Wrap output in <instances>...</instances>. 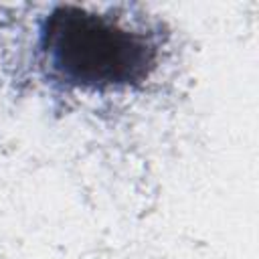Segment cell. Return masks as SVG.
I'll use <instances>...</instances> for the list:
<instances>
[{"mask_svg": "<svg viewBox=\"0 0 259 259\" xmlns=\"http://www.w3.org/2000/svg\"><path fill=\"white\" fill-rule=\"evenodd\" d=\"M38 53L53 83L81 93L142 87L160 65L152 32L77 4L53 6L42 16Z\"/></svg>", "mask_w": 259, "mask_h": 259, "instance_id": "obj_1", "label": "cell"}]
</instances>
